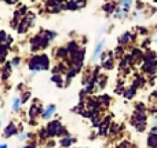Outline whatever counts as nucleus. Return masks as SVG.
Segmentation results:
<instances>
[{"instance_id":"20e7f679","label":"nucleus","mask_w":157,"mask_h":148,"mask_svg":"<svg viewBox=\"0 0 157 148\" xmlns=\"http://www.w3.org/2000/svg\"><path fill=\"white\" fill-rule=\"evenodd\" d=\"M43 102L39 98H32V104L29 107L28 115H29V125L30 126H36L37 125V119L41 116L43 112Z\"/></svg>"},{"instance_id":"aec40b11","label":"nucleus","mask_w":157,"mask_h":148,"mask_svg":"<svg viewBox=\"0 0 157 148\" xmlns=\"http://www.w3.org/2000/svg\"><path fill=\"white\" fill-rule=\"evenodd\" d=\"M21 107H22L21 97L15 96V97L13 98V102H11V111H13V112H18V111L21 110Z\"/></svg>"},{"instance_id":"c756f323","label":"nucleus","mask_w":157,"mask_h":148,"mask_svg":"<svg viewBox=\"0 0 157 148\" xmlns=\"http://www.w3.org/2000/svg\"><path fill=\"white\" fill-rule=\"evenodd\" d=\"M150 133H152V134H155V136H157V125L152 126V129H150Z\"/></svg>"},{"instance_id":"ddd939ff","label":"nucleus","mask_w":157,"mask_h":148,"mask_svg":"<svg viewBox=\"0 0 157 148\" xmlns=\"http://www.w3.org/2000/svg\"><path fill=\"white\" fill-rule=\"evenodd\" d=\"M76 141H77L76 137H73V136H71V134H66V136H63V137H61L59 146L62 148H71L73 144H76Z\"/></svg>"},{"instance_id":"dca6fc26","label":"nucleus","mask_w":157,"mask_h":148,"mask_svg":"<svg viewBox=\"0 0 157 148\" xmlns=\"http://www.w3.org/2000/svg\"><path fill=\"white\" fill-rule=\"evenodd\" d=\"M117 7H119V6H117V3L108 2V3H105V4L102 6V10L105 11L106 14H109V15H110V14H114V11L117 10Z\"/></svg>"},{"instance_id":"cd10ccee","label":"nucleus","mask_w":157,"mask_h":148,"mask_svg":"<svg viewBox=\"0 0 157 148\" xmlns=\"http://www.w3.org/2000/svg\"><path fill=\"white\" fill-rule=\"evenodd\" d=\"M55 146H57V143H55L54 138H48L46 143V148H54Z\"/></svg>"},{"instance_id":"c85d7f7f","label":"nucleus","mask_w":157,"mask_h":148,"mask_svg":"<svg viewBox=\"0 0 157 148\" xmlns=\"http://www.w3.org/2000/svg\"><path fill=\"white\" fill-rule=\"evenodd\" d=\"M24 148H39V147H37V144H36V143H33V141H32V143H28V144H25Z\"/></svg>"},{"instance_id":"2eb2a0df","label":"nucleus","mask_w":157,"mask_h":148,"mask_svg":"<svg viewBox=\"0 0 157 148\" xmlns=\"http://www.w3.org/2000/svg\"><path fill=\"white\" fill-rule=\"evenodd\" d=\"M51 82L54 83L57 87H63V86H65V79H63L62 74H52Z\"/></svg>"},{"instance_id":"2f4dec72","label":"nucleus","mask_w":157,"mask_h":148,"mask_svg":"<svg viewBox=\"0 0 157 148\" xmlns=\"http://www.w3.org/2000/svg\"><path fill=\"white\" fill-rule=\"evenodd\" d=\"M0 148H8V144H6V143H0Z\"/></svg>"},{"instance_id":"bb28decb","label":"nucleus","mask_w":157,"mask_h":148,"mask_svg":"<svg viewBox=\"0 0 157 148\" xmlns=\"http://www.w3.org/2000/svg\"><path fill=\"white\" fill-rule=\"evenodd\" d=\"M11 65L14 66V68H17V66H19L21 65V57H18V55H15L14 58H11Z\"/></svg>"},{"instance_id":"9d476101","label":"nucleus","mask_w":157,"mask_h":148,"mask_svg":"<svg viewBox=\"0 0 157 148\" xmlns=\"http://www.w3.org/2000/svg\"><path fill=\"white\" fill-rule=\"evenodd\" d=\"M86 0H66L65 2V10H71V11H76L80 10L86 6Z\"/></svg>"},{"instance_id":"39448f33","label":"nucleus","mask_w":157,"mask_h":148,"mask_svg":"<svg viewBox=\"0 0 157 148\" xmlns=\"http://www.w3.org/2000/svg\"><path fill=\"white\" fill-rule=\"evenodd\" d=\"M33 24H35V15L28 13L26 15L18 22V25H17V32L18 33H26L28 30L33 26Z\"/></svg>"},{"instance_id":"6ab92c4d","label":"nucleus","mask_w":157,"mask_h":148,"mask_svg":"<svg viewBox=\"0 0 157 148\" xmlns=\"http://www.w3.org/2000/svg\"><path fill=\"white\" fill-rule=\"evenodd\" d=\"M69 55H71V54H69V51H68V49H66V46L59 47V49L57 50V53H55V57H57L58 60H66Z\"/></svg>"},{"instance_id":"9b49d317","label":"nucleus","mask_w":157,"mask_h":148,"mask_svg":"<svg viewBox=\"0 0 157 148\" xmlns=\"http://www.w3.org/2000/svg\"><path fill=\"white\" fill-rule=\"evenodd\" d=\"M142 71L149 75L156 74L157 72V60H145L144 65H142Z\"/></svg>"},{"instance_id":"5701e85b","label":"nucleus","mask_w":157,"mask_h":148,"mask_svg":"<svg viewBox=\"0 0 157 148\" xmlns=\"http://www.w3.org/2000/svg\"><path fill=\"white\" fill-rule=\"evenodd\" d=\"M147 147L149 148H157V136L149 133V136H147Z\"/></svg>"},{"instance_id":"a878e982","label":"nucleus","mask_w":157,"mask_h":148,"mask_svg":"<svg viewBox=\"0 0 157 148\" xmlns=\"http://www.w3.org/2000/svg\"><path fill=\"white\" fill-rule=\"evenodd\" d=\"M41 32H43L44 35H46L47 38L50 39V42H52V40H54V39L58 36V33L55 32V30H50V29H41Z\"/></svg>"},{"instance_id":"72a5a7b5","label":"nucleus","mask_w":157,"mask_h":148,"mask_svg":"<svg viewBox=\"0 0 157 148\" xmlns=\"http://www.w3.org/2000/svg\"><path fill=\"white\" fill-rule=\"evenodd\" d=\"M114 148H121V147H114Z\"/></svg>"},{"instance_id":"a211bd4d","label":"nucleus","mask_w":157,"mask_h":148,"mask_svg":"<svg viewBox=\"0 0 157 148\" xmlns=\"http://www.w3.org/2000/svg\"><path fill=\"white\" fill-rule=\"evenodd\" d=\"M132 0H120L119 3H117V6H119V8H121L123 11H125V13H130L131 7H132Z\"/></svg>"},{"instance_id":"0eeeda50","label":"nucleus","mask_w":157,"mask_h":148,"mask_svg":"<svg viewBox=\"0 0 157 148\" xmlns=\"http://www.w3.org/2000/svg\"><path fill=\"white\" fill-rule=\"evenodd\" d=\"M19 130H21V127H18L15 122L11 121V122H8L7 126L4 127V130H3V137L10 138V137H13V136H18Z\"/></svg>"},{"instance_id":"412c9836","label":"nucleus","mask_w":157,"mask_h":148,"mask_svg":"<svg viewBox=\"0 0 157 148\" xmlns=\"http://www.w3.org/2000/svg\"><path fill=\"white\" fill-rule=\"evenodd\" d=\"M8 49H10V46H7V44H3V46H0V64H4L6 62Z\"/></svg>"},{"instance_id":"4be33fe9","label":"nucleus","mask_w":157,"mask_h":148,"mask_svg":"<svg viewBox=\"0 0 157 148\" xmlns=\"http://www.w3.org/2000/svg\"><path fill=\"white\" fill-rule=\"evenodd\" d=\"M135 94H136V87H135V86H131V87H128L127 90H124L123 96H124L125 98L131 100V98H134V96H135Z\"/></svg>"},{"instance_id":"f8f14e48","label":"nucleus","mask_w":157,"mask_h":148,"mask_svg":"<svg viewBox=\"0 0 157 148\" xmlns=\"http://www.w3.org/2000/svg\"><path fill=\"white\" fill-rule=\"evenodd\" d=\"M136 36H138V35H134V33H131V32H124L123 35L119 36L117 42H119L120 46H127V44L132 43V42L135 40Z\"/></svg>"},{"instance_id":"423d86ee","label":"nucleus","mask_w":157,"mask_h":148,"mask_svg":"<svg viewBox=\"0 0 157 148\" xmlns=\"http://www.w3.org/2000/svg\"><path fill=\"white\" fill-rule=\"evenodd\" d=\"M84 55H86V49H84V47H80L76 53H73V54L71 55V65L83 66Z\"/></svg>"},{"instance_id":"7ed1b4c3","label":"nucleus","mask_w":157,"mask_h":148,"mask_svg":"<svg viewBox=\"0 0 157 148\" xmlns=\"http://www.w3.org/2000/svg\"><path fill=\"white\" fill-rule=\"evenodd\" d=\"M50 43H51L50 39L40 30V33H37V35H35V36L30 38V40H29L30 51L37 53V51H41V50H46L47 47L50 46Z\"/></svg>"},{"instance_id":"f03ea898","label":"nucleus","mask_w":157,"mask_h":148,"mask_svg":"<svg viewBox=\"0 0 157 148\" xmlns=\"http://www.w3.org/2000/svg\"><path fill=\"white\" fill-rule=\"evenodd\" d=\"M47 129V136L48 138H55V137H63V136L69 134L68 129L61 123L59 119H54V121H48V123L46 125Z\"/></svg>"},{"instance_id":"1a4fd4ad","label":"nucleus","mask_w":157,"mask_h":148,"mask_svg":"<svg viewBox=\"0 0 157 148\" xmlns=\"http://www.w3.org/2000/svg\"><path fill=\"white\" fill-rule=\"evenodd\" d=\"M57 112V105L55 104H48L43 108V112H41V116L40 118L43 121H51V118L55 115Z\"/></svg>"},{"instance_id":"6e6552de","label":"nucleus","mask_w":157,"mask_h":148,"mask_svg":"<svg viewBox=\"0 0 157 148\" xmlns=\"http://www.w3.org/2000/svg\"><path fill=\"white\" fill-rule=\"evenodd\" d=\"M13 68L14 66L11 65L10 61H6V62L3 64L2 69H0V79H2L3 82H7V80L10 79L11 74H13Z\"/></svg>"},{"instance_id":"4468645a","label":"nucleus","mask_w":157,"mask_h":148,"mask_svg":"<svg viewBox=\"0 0 157 148\" xmlns=\"http://www.w3.org/2000/svg\"><path fill=\"white\" fill-rule=\"evenodd\" d=\"M103 47H105V40H99L97 43L94 49V53H92V57H91V62H97V60L101 57V54L103 53Z\"/></svg>"},{"instance_id":"f257e3e1","label":"nucleus","mask_w":157,"mask_h":148,"mask_svg":"<svg viewBox=\"0 0 157 148\" xmlns=\"http://www.w3.org/2000/svg\"><path fill=\"white\" fill-rule=\"evenodd\" d=\"M50 68H51V61H50V57L46 53L33 54L32 57L28 60V69L30 71L32 76H35L37 72L50 71Z\"/></svg>"},{"instance_id":"393cba45","label":"nucleus","mask_w":157,"mask_h":148,"mask_svg":"<svg viewBox=\"0 0 157 148\" xmlns=\"http://www.w3.org/2000/svg\"><path fill=\"white\" fill-rule=\"evenodd\" d=\"M30 98H32V93H30L29 90L21 91V101H22V104H26Z\"/></svg>"},{"instance_id":"473e14b6","label":"nucleus","mask_w":157,"mask_h":148,"mask_svg":"<svg viewBox=\"0 0 157 148\" xmlns=\"http://www.w3.org/2000/svg\"><path fill=\"white\" fill-rule=\"evenodd\" d=\"M2 127H3V121L0 119V129H2Z\"/></svg>"},{"instance_id":"f3484780","label":"nucleus","mask_w":157,"mask_h":148,"mask_svg":"<svg viewBox=\"0 0 157 148\" xmlns=\"http://www.w3.org/2000/svg\"><path fill=\"white\" fill-rule=\"evenodd\" d=\"M11 43H13V38L10 35H7L6 30H0V46H3V44L11 46Z\"/></svg>"},{"instance_id":"b1692460","label":"nucleus","mask_w":157,"mask_h":148,"mask_svg":"<svg viewBox=\"0 0 157 148\" xmlns=\"http://www.w3.org/2000/svg\"><path fill=\"white\" fill-rule=\"evenodd\" d=\"M32 133H28V132H19L18 133V136H17V138H18V141H26V140H29V138H32Z\"/></svg>"},{"instance_id":"7c9ffc66","label":"nucleus","mask_w":157,"mask_h":148,"mask_svg":"<svg viewBox=\"0 0 157 148\" xmlns=\"http://www.w3.org/2000/svg\"><path fill=\"white\" fill-rule=\"evenodd\" d=\"M4 3H7V4H14V3H17V0H3Z\"/></svg>"}]
</instances>
